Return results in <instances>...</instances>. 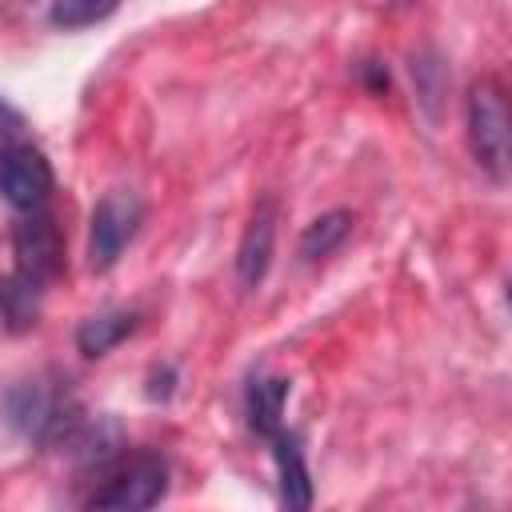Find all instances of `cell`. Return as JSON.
Segmentation results:
<instances>
[{"label":"cell","instance_id":"6da1fadb","mask_svg":"<svg viewBox=\"0 0 512 512\" xmlns=\"http://www.w3.org/2000/svg\"><path fill=\"white\" fill-rule=\"evenodd\" d=\"M80 416H84L80 400L56 376H32L4 392V420L32 444L60 448L64 436L80 424Z\"/></svg>","mask_w":512,"mask_h":512},{"label":"cell","instance_id":"7a4b0ae2","mask_svg":"<svg viewBox=\"0 0 512 512\" xmlns=\"http://www.w3.org/2000/svg\"><path fill=\"white\" fill-rule=\"evenodd\" d=\"M464 132H468V152L472 160L492 176H508V100L500 80L480 76L468 88V108H464Z\"/></svg>","mask_w":512,"mask_h":512},{"label":"cell","instance_id":"3957f363","mask_svg":"<svg viewBox=\"0 0 512 512\" xmlns=\"http://www.w3.org/2000/svg\"><path fill=\"white\" fill-rule=\"evenodd\" d=\"M168 492V464L156 452H136V456H120L104 468V484L92 488V496L84 500L88 508H152L160 504V496Z\"/></svg>","mask_w":512,"mask_h":512},{"label":"cell","instance_id":"277c9868","mask_svg":"<svg viewBox=\"0 0 512 512\" xmlns=\"http://www.w3.org/2000/svg\"><path fill=\"white\" fill-rule=\"evenodd\" d=\"M140 224H144V200L132 188L104 192L88 220V268L108 272L120 260V252L132 244Z\"/></svg>","mask_w":512,"mask_h":512},{"label":"cell","instance_id":"5b68a950","mask_svg":"<svg viewBox=\"0 0 512 512\" xmlns=\"http://www.w3.org/2000/svg\"><path fill=\"white\" fill-rule=\"evenodd\" d=\"M12 256H16V276H24L36 288L52 284L64 272V236L56 220L40 208L24 212L12 224Z\"/></svg>","mask_w":512,"mask_h":512},{"label":"cell","instance_id":"8992f818","mask_svg":"<svg viewBox=\"0 0 512 512\" xmlns=\"http://www.w3.org/2000/svg\"><path fill=\"white\" fill-rule=\"evenodd\" d=\"M52 184H56V176H52V164L44 160V152H36L32 144H4L0 148V196L16 212L44 208Z\"/></svg>","mask_w":512,"mask_h":512},{"label":"cell","instance_id":"52a82bcc","mask_svg":"<svg viewBox=\"0 0 512 512\" xmlns=\"http://www.w3.org/2000/svg\"><path fill=\"white\" fill-rule=\"evenodd\" d=\"M272 252H276V204L272 200H260L240 232V244H236V280L240 288H260L268 268H272Z\"/></svg>","mask_w":512,"mask_h":512},{"label":"cell","instance_id":"ba28073f","mask_svg":"<svg viewBox=\"0 0 512 512\" xmlns=\"http://www.w3.org/2000/svg\"><path fill=\"white\" fill-rule=\"evenodd\" d=\"M268 444H272V460H276V476H280V500L288 508H308L312 504V476L304 464L300 436L288 428H276L268 436Z\"/></svg>","mask_w":512,"mask_h":512},{"label":"cell","instance_id":"9c48e42d","mask_svg":"<svg viewBox=\"0 0 512 512\" xmlns=\"http://www.w3.org/2000/svg\"><path fill=\"white\" fill-rule=\"evenodd\" d=\"M132 332H136V312H128V308L96 312V316L80 320V328H76V352L88 356V360H100V356H108L120 340H128Z\"/></svg>","mask_w":512,"mask_h":512},{"label":"cell","instance_id":"30bf717a","mask_svg":"<svg viewBox=\"0 0 512 512\" xmlns=\"http://www.w3.org/2000/svg\"><path fill=\"white\" fill-rule=\"evenodd\" d=\"M288 392L292 384L284 376H260L248 384V396H244V412H248V424L256 436H272L276 428H284V404H288Z\"/></svg>","mask_w":512,"mask_h":512},{"label":"cell","instance_id":"8fae6325","mask_svg":"<svg viewBox=\"0 0 512 512\" xmlns=\"http://www.w3.org/2000/svg\"><path fill=\"white\" fill-rule=\"evenodd\" d=\"M352 212L348 208H332V212H324V216H316L312 224H304V232H300V244H296V252H300V260L304 264H316V260H328L344 240H348V232H352Z\"/></svg>","mask_w":512,"mask_h":512},{"label":"cell","instance_id":"7c38bea8","mask_svg":"<svg viewBox=\"0 0 512 512\" xmlns=\"http://www.w3.org/2000/svg\"><path fill=\"white\" fill-rule=\"evenodd\" d=\"M40 292L44 288L28 284L16 272L0 280V320H4L8 332H24V328L36 324V316H40Z\"/></svg>","mask_w":512,"mask_h":512},{"label":"cell","instance_id":"4fadbf2b","mask_svg":"<svg viewBox=\"0 0 512 512\" xmlns=\"http://www.w3.org/2000/svg\"><path fill=\"white\" fill-rule=\"evenodd\" d=\"M116 8H120V0H52L48 20L56 28H64V32H76V28H88V24L108 20Z\"/></svg>","mask_w":512,"mask_h":512},{"label":"cell","instance_id":"5bb4252c","mask_svg":"<svg viewBox=\"0 0 512 512\" xmlns=\"http://www.w3.org/2000/svg\"><path fill=\"white\" fill-rule=\"evenodd\" d=\"M440 68V60L432 56V52H420V56H412V80H420V100L428 104V108H436V100H440V84L432 80V72Z\"/></svg>","mask_w":512,"mask_h":512},{"label":"cell","instance_id":"9a60e30c","mask_svg":"<svg viewBox=\"0 0 512 512\" xmlns=\"http://www.w3.org/2000/svg\"><path fill=\"white\" fill-rule=\"evenodd\" d=\"M172 384H176V372L164 364V368H152L148 372V400H168L172 396Z\"/></svg>","mask_w":512,"mask_h":512},{"label":"cell","instance_id":"2e32d148","mask_svg":"<svg viewBox=\"0 0 512 512\" xmlns=\"http://www.w3.org/2000/svg\"><path fill=\"white\" fill-rule=\"evenodd\" d=\"M360 76H364L368 92H376V96H380V92L388 88V72H384V68L376 64V60H364V64H360Z\"/></svg>","mask_w":512,"mask_h":512},{"label":"cell","instance_id":"e0dca14e","mask_svg":"<svg viewBox=\"0 0 512 512\" xmlns=\"http://www.w3.org/2000/svg\"><path fill=\"white\" fill-rule=\"evenodd\" d=\"M20 128H24V116H20V112L0 96V136H16Z\"/></svg>","mask_w":512,"mask_h":512},{"label":"cell","instance_id":"ac0fdd59","mask_svg":"<svg viewBox=\"0 0 512 512\" xmlns=\"http://www.w3.org/2000/svg\"><path fill=\"white\" fill-rule=\"evenodd\" d=\"M392 4H408V0H392Z\"/></svg>","mask_w":512,"mask_h":512}]
</instances>
